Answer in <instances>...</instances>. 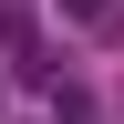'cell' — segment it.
<instances>
[{"mask_svg":"<svg viewBox=\"0 0 124 124\" xmlns=\"http://www.w3.org/2000/svg\"><path fill=\"white\" fill-rule=\"evenodd\" d=\"M62 21H83V31H124V0H62Z\"/></svg>","mask_w":124,"mask_h":124,"instance_id":"1","label":"cell"}]
</instances>
